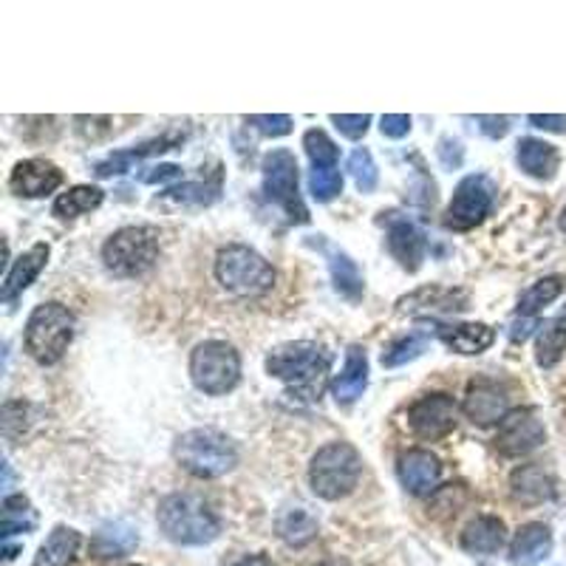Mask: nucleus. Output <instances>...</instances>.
<instances>
[{
	"label": "nucleus",
	"mask_w": 566,
	"mask_h": 566,
	"mask_svg": "<svg viewBox=\"0 0 566 566\" xmlns=\"http://www.w3.org/2000/svg\"><path fill=\"white\" fill-rule=\"evenodd\" d=\"M397 476H400L402 487L411 496H430L442 479V465L430 450H408L402 453L400 465H397Z\"/></svg>",
	"instance_id": "obj_16"
},
{
	"label": "nucleus",
	"mask_w": 566,
	"mask_h": 566,
	"mask_svg": "<svg viewBox=\"0 0 566 566\" xmlns=\"http://www.w3.org/2000/svg\"><path fill=\"white\" fill-rule=\"evenodd\" d=\"M35 510H31L26 496H7V499H3V522H0L3 541H9V538L17 536V532H31L35 530Z\"/></svg>",
	"instance_id": "obj_33"
},
{
	"label": "nucleus",
	"mask_w": 566,
	"mask_h": 566,
	"mask_svg": "<svg viewBox=\"0 0 566 566\" xmlns=\"http://www.w3.org/2000/svg\"><path fill=\"white\" fill-rule=\"evenodd\" d=\"M216 278L230 295H239V298H258V295L275 286L272 263L255 249L241 247V244L224 247L218 253Z\"/></svg>",
	"instance_id": "obj_6"
},
{
	"label": "nucleus",
	"mask_w": 566,
	"mask_h": 566,
	"mask_svg": "<svg viewBox=\"0 0 566 566\" xmlns=\"http://www.w3.org/2000/svg\"><path fill=\"white\" fill-rule=\"evenodd\" d=\"M221 193V167H216L210 176H202L198 182H190L182 184V188H170L165 193L167 198H173V202H188V204H213Z\"/></svg>",
	"instance_id": "obj_34"
},
{
	"label": "nucleus",
	"mask_w": 566,
	"mask_h": 566,
	"mask_svg": "<svg viewBox=\"0 0 566 566\" xmlns=\"http://www.w3.org/2000/svg\"><path fill=\"white\" fill-rule=\"evenodd\" d=\"M561 292H564V278L561 275L541 278V281L532 283L530 290L518 298V314H522V318H536L544 306H550L552 300L558 298Z\"/></svg>",
	"instance_id": "obj_32"
},
{
	"label": "nucleus",
	"mask_w": 566,
	"mask_h": 566,
	"mask_svg": "<svg viewBox=\"0 0 566 566\" xmlns=\"http://www.w3.org/2000/svg\"><path fill=\"white\" fill-rule=\"evenodd\" d=\"M105 198L100 188H91V184H77V188L66 190L54 198V216L63 218V221H72L77 216H86V213L97 210Z\"/></svg>",
	"instance_id": "obj_30"
},
{
	"label": "nucleus",
	"mask_w": 566,
	"mask_h": 566,
	"mask_svg": "<svg viewBox=\"0 0 566 566\" xmlns=\"http://www.w3.org/2000/svg\"><path fill=\"white\" fill-rule=\"evenodd\" d=\"M504 541H507V530H504V522L496 516L473 518L462 532V550L471 555H493L504 546Z\"/></svg>",
	"instance_id": "obj_25"
},
{
	"label": "nucleus",
	"mask_w": 566,
	"mask_h": 566,
	"mask_svg": "<svg viewBox=\"0 0 566 566\" xmlns=\"http://www.w3.org/2000/svg\"><path fill=\"white\" fill-rule=\"evenodd\" d=\"M235 566H272V561L267 555H247V558H241Z\"/></svg>",
	"instance_id": "obj_46"
},
{
	"label": "nucleus",
	"mask_w": 566,
	"mask_h": 566,
	"mask_svg": "<svg viewBox=\"0 0 566 566\" xmlns=\"http://www.w3.org/2000/svg\"><path fill=\"white\" fill-rule=\"evenodd\" d=\"M63 184V170L49 159L17 162L9 176V190L23 198H43Z\"/></svg>",
	"instance_id": "obj_14"
},
{
	"label": "nucleus",
	"mask_w": 566,
	"mask_h": 566,
	"mask_svg": "<svg viewBox=\"0 0 566 566\" xmlns=\"http://www.w3.org/2000/svg\"><path fill=\"white\" fill-rule=\"evenodd\" d=\"M80 550V532L72 527H54L46 538L43 546L37 550L31 566H68Z\"/></svg>",
	"instance_id": "obj_27"
},
{
	"label": "nucleus",
	"mask_w": 566,
	"mask_h": 566,
	"mask_svg": "<svg viewBox=\"0 0 566 566\" xmlns=\"http://www.w3.org/2000/svg\"><path fill=\"white\" fill-rule=\"evenodd\" d=\"M516 159L524 173L532 176V179H541V182H550L552 176L558 173L561 165L558 147L544 142V139H522Z\"/></svg>",
	"instance_id": "obj_23"
},
{
	"label": "nucleus",
	"mask_w": 566,
	"mask_h": 566,
	"mask_svg": "<svg viewBox=\"0 0 566 566\" xmlns=\"http://www.w3.org/2000/svg\"><path fill=\"white\" fill-rule=\"evenodd\" d=\"M380 131L388 139H402L411 133V117L408 114H385L380 119Z\"/></svg>",
	"instance_id": "obj_41"
},
{
	"label": "nucleus",
	"mask_w": 566,
	"mask_h": 566,
	"mask_svg": "<svg viewBox=\"0 0 566 566\" xmlns=\"http://www.w3.org/2000/svg\"><path fill=\"white\" fill-rule=\"evenodd\" d=\"M179 142H184V131L162 133V137L151 139V142H145V145L131 147V151L111 153L108 159L97 162L94 173L100 176V179H111V176H119V173H125V170H131L133 162L145 159V156H153V153L170 151V147H176V145H179Z\"/></svg>",
	"instance_id": "obj_21"
},
{
	"label": "nucleus",
	"mask_w": 566,
	"mask_h": 566,
	"mask_svg": "<svg viewBox=\"0 0 566 566\" xmlns=\"http://www.w3.org/2000/svg\"><path fill=\"white\" fill-rule=\"evenodd\" d=\"M349 173L355 179L357 190L360 193H374L380 182L377 165H374V156H371L369 147H357L355 153L349 156Z\"/></svg>",
	"instance_id": "obj_37"
},
{
	"label": "nucleus",
	"mask_w": 566,
	"mask_h": 566,
	"mask_svg": "<svg viewBox=\"0 0 566 566\" xmlns=\"http://www.w3.org/2000/svg\"><path fill=\"white\" fill-rule=\"evenodd\" d=\"M318 241H312L314 247L320 249V253L326 255L329 261V272H332V283L334 290L340 292L343 298L351 300V304H357V300L363 298L365 292V281H363V272L357 269V263L351 261L349 255L343 253V249L332 247L323 235H314Z\"/></svg>",
	"instance_id": "obj_17"
},
{
	"label": "nucleus",
	"mask_w": 566,
	"mask_h": 566,
	"mask_svg": "<svg viewBox=\"0 0 566 566\" xmlns=\"http://www.w3.org/2000/svg\"><path fill=\"white\" fill-rule=\"evenodd\" d=\"M558 224H561V230H564V233H566V204H564V210H561V221H558Z\"/></svg>",
	"instance_id": "obj_48"
},
{
	"label": "nucleus",
	"mask_w": 566,
	"mask_h": 566,
	"mask_svg": "<svg viewBox=\"0 0 566 566\" xmlns=\"http://www.w3.org/2000/svg\"><path fill=\"white\" fill-rule=\"evenodd\" d=\"M176 462L196 479H218L239 465L233 439L216 428H193L176 439Z\"/></svg>",
	"instance_id": "obj_2"
},
{
	"label": "nucleus",
	"mask_w": 566,
	"mask_h": 566,
	"mask_svg": "<svg viewBox=\"0 0 566 566\" xmlns=\"http://www.w3.org/2000/svg\"><path fill=\"white\" fill-rule=\"evenodd\" d=\"M247 125H253L255 131L263 137H286L292 131V117H286V114H253V117H247Z\"/></svg>",
	"instance_id": "obj_39"
},
{
	"label": "nucleus",
	"mask_w": 566,
	"mask_h": 566,
	"mask_svg": "<svg viewBox=\"0 0 566 566\" xmlns=\"http://www.w3.org/2000/svg\"><path fill=\"white\" fill-rule=\"evenodd\" d=\"M459 408L450 394H425L408 408V425L420 439H442L456 428Z\"/></svg>",
	"instance_id": "obj_12"
},
{
	"label": "nucleus",
	"mask_w": 566,
	"mask_h": 566,
	"mask_svg": "<svg viewBox=\"0 0 566 566\" xmlns=\"http://www.w3.org/2000/svg\"><path fill=\"white\" fill-rule=\"evenodd\" d=\"M462 411H465V416L473 425L487 428V425H496V422H501L510 414V397L501 385L481 380V383H473L467 388Z\"/></svg>",
	"instance_id": "obj_15"
},
{
	"label": "nucleus",
	"mask_w": 566,
	"mask_h": 566,
	"mask_svg": "<svg viewBox=\"0 0 566 566\" xmlns=\"http://www.w3.org/2000/svg\"><path fill=\"white\" fill-rule=\"evenodd\" d=\"M125 566H142V564H125Z\"/></svg>",
	"instance_id": "obj_49"
},
{
	"label": "nucleus",
	"mask_w": 566,
	"mask_h": 566,
	"mask_svg": "<svg viewBox=\"0 0 566 566\" xmlns=\"http://www.w3.org/2000/svg\"><path fill=\"white\" fill-rule=\"evenodd\" d=\"M156 261H159V230L156 227H123L102 247V263L117 278L145 275Z\"/></svg>",
	"instance_id": "obj_5"
},
{
	"label": "nucleus",
	"mask_w": 566,
	"mask_h": 566,
	"mask_svg": "<svg viewBox=\"0 0 566 566\" xmlns=\"http://www.w3.org/2000/svg\"><path fill=\"white\" fill-rule=\"evenodd\" d=\"M49 244H35V247L26 249V253L9 267L7 278H3V290H0L3 304H15L23 292L29 290L31 283L37 281V275L43 272L46 261H49Z\"/></svg>",
	"instance_id": "obj_18"
},
{
	"label": "nucleus",
	"mask_w": 566,
	"mask_h": 566,
	"mask_svg": "<svg viewBox=\"0 0 566 566\" xmlns=\"http://www.w3.org/2000/svg\"><path fill=\"white\" fill-rule=\"evenodd\" d=\"M159 527L165 538H170L173 544L182 546H204L216 541L221 532L216 513L210 504L193 493H173L165 496L156 510Z\"/></svg>",
	"instance_id": "obj_1"
},
{
	"label": "nucleus",
	"mask_w": 566,
	"mask_h": 566,
	"mask_svg": "<svg viewBox=\"0 0 566 566\" xmlns=\"http://www.w3.org/2000/svg\"><path fill=\"white\" fill-rule=\"evenodd\" d=\"M263 193H267L269 202H275L290 221L295 224H306L309 221V210H306L304 198H300V188H298V162L292 156L290 151H269L263 156Z\"/></svg>",
	"instance_id": "obj_9"
},
{
	"label": "nucleus",
	"mask_w": 566,
	"mask_h": 566,
	"mask_svg": "<svg viewBox=\"0 0 566 566\" xmlns=\"http://www.w3.org/2000/svg\"><path fill=\"white\" fill-rule=\"evenodd\" d=\"M530 326H536V320H532V318H524L522 323H516V326H513V332H510V337H513V343L524 340V337L530 334Z\"/></svg>",
	"instance_id": "obj_45"
},
{
	"label": "nucleus",
	"mask_w": 566,
	"mask_h": 566,
	"mask_svg": "<svg viewBox=\"0 0 566 566\" xmlns=\"http://www.w3.org/2000/svg\"><path fill=\"white\" fill-rule=\"evenodd\" d=\"M496 188L487 176H467L459 182V188L453 190V198L448 204V216H445V224L450 230H473L479 227L487 218L490 207H493Z\"/></svg>",
	"instance_id": "obj_10"
},
{
	"label": "nucleus",
	"mask_w": 566,
	"mask_h": 566,
	"mask_svg": "<svg viewBox=\"0 0 566 566\" xmlns=\"http://www.w3.org/2000/svg\"><path fill=\"white\" fill-rule=\"evenodd\" d=\"M400 309L402 312H416V309H439V312H450V309H467V306L462 292L428 286V290L414 292L411 298H402Z\"/></svg>",
	"instance_id": "obj_31"
},
{
	"label": "nucleus",
	"mask_w": 566,
	"mask_h": 566,
	"mask_svg": "<svg viewBox=\"0 0 566 566\" xmlns=\"http://www.w3.org/2000/svg\"><path fill=\"white\" fill-rule=\"evenodd\" d=\"M510 493L524 504H544L555 499V479L541 465H522L510 476Z\"/></svg>",
	"instance_id": "obj_24"
},
{
	"label": "nucleus",
	"mask_w": 566,
	"mask_h": 566,
	"mask_svg": "<svg viewBox=\"0 0 566 566\" xmlns=\"http://www.w3.org/2000/svg\"><path fill=\"white\" fill-rule=\"evenodd\" d=\"M145 184H165V182H173V179H182V167L179 165H156V167H147L145 173L139 176Z\"/></svg>",
	"instance_id": "obj_42"
},
{
	"label": "nucleus",
	"mask_w": 566,
	"mask_h": 566,
	"mask_svg": "<svg viewBox=\"0 0 566 566\" xmlns=\"http://www.w3.org/2000/svg\"><path fill=\"white\" fill-rule=\"evenodd\" d=\"M546 439V428L536 408H516L499 422L496 434V448L510 459L527 456L536 448H541Z\"/></svg>",
	"instance_id": "obj_11"
},
{
	"label": "nucleus",
	"mask_w": 566,
	"mask_h": 566,
	"mask_svg": "<svg viewBox=\"0 0 566 566\" xmlns=\"http://www.w3.org/2000/svg\"><path fill=\"white\" fill-rule=\"evenodd\" d=\"M476 123H479L481 133L490 139H501L504 133L510 131V119L507 117H476Z\"/></svg>",
	"instance_id": "obj_43"
},
{
	"label": "nucleus",
	"mask_w": 566,
	"mask_h": 566,
	"mask_svg": "<svg viewBox=\"0 0 566 566\" xmlns=\"http://www.w3.org/2000/svg\"><path fill=\"white\" fill-rule=\"evenodd\" d=\"M309 193L318 202H332L334 196L343 193V176L337 167H326V170H312L309 176Z\"/></svg>",
	"instance_id": "obj_38"
},
{
	"label": "nucleus",
	"mask_w": 566,
	"mask_h": 566,
	"mask_svg": "<svg viewBox=\"0 0 566 566\" xmlns=\"http://www.w3.org/2000/svg\"><path fill=\"white\" fill-rule=\"evenodd\" d=\"M190 380L198 391L210 394V397L233 391L241 380L239 351L224 340L198 343L190 355Z\"/></svg>",
	"instance_id": "obj_8"
},
{
	"label": "nucleus",
	"mask_w": 566,
	"mask_h": 566,
	"mask_svg": "<svg viewBox=\"0 0 566 566\" xmlns=\"http://www.w3.org/2000/svg\"><path fill=\"white\" fill-rule=\"evenodd\" d=\"M530 123L541 131H552V133H566V117H552V114H532Z\"/></svg>",
	"instance_id": "obj_44"
},
{
	"label": "nucleus",
	"mask_w": 566,
	"mask_h": 566,
	"mask_svg": "<svg viewBox=\"0 0 566 566\" xmlns=\"http://www.w3.org/2000/svg\"><path fill=\"white\" fill-rule=\"evenodd\" d=\"M304 151L312 162V170H326V167H337V145L323 131H306Z\"/></svg>",
	"instance_id": "obj_36"
},
{
	"label": "nucleus",
	"mask_w": 566,
	"mask_h": 566,
	"mask_svg": "<svg viewBox=\"0 0 566 566\" xmlns=\"http://www.w3.org/2000/svg\"><path fill=\"white\" fill-rule=\"evenodd\" d=\"M365 385H369V355H365L363 346H349L343 371L332 383L334 400L340 406H351V402L363 397Z\"/></svg>",
	"instance_id": "obj_20"
},
{
	"label": "nucleus",
	"mask_w": 566,
	"mask_h": 566,
	"mask_svg": "<svg viewBox=\"0 0 566 566\" xmlns=\"http://www.w3.org/2000/svg\"><path fill=\"white\" fill-rule=\"evenodd\" d=\"M139 536L128 522H111L97 530L91 538V552L97 558H123L128 552L137 550Z\"/></svg>",
	"instance_id": "obj_26"
},
{
	"label": "nucleus",
	"mask_w": 566,
	"mask_h": 566,
	"mask_svg": "<svg viewBox=\"0 0 566 566\" xmlns=\"http://www.w3.org/2000/svg\"><path fill=\"white\" fill-rule=\"evenodd\" d=\"M566 351V306L555 318H550L538 332L536 360L541 369H552Z\"/></svg>",
	"instance_id": "obj_28"
},
{
	"label": "nucleus",
	"mask_w": 566,
	"mask_h": 566,
	"mask_svg": "<svg viewBox=\"0 0 566 566\" xmlns=\"http://www.w3.org/2000/svg\"><path fill=\"white\" fill-rule=\"evenodd\" d=\"M363 476V459L349 442H329L318 450L309 465V485L314 496L326 501L346 499Z\"/></svg>",
	"instance_id": "obj_3"
},
{
	"label": "nucleus",
	"mask_w": 566,
	"mask_h": 566,
	"mask_svg": "<svg viewBox=\"0 0 566 566\" xmlns=\"http://www.w3.org/2000/svg\"><path fill=\"white\" fill-rule=\"evenodd\" d=\"M267 371L269 377L295 385L300 394H320V380L329 374V355L318 343H286L267 357Z\"/></svg>",
	"instance_id": "obj_7"
},
{
	"label": "nucleus",
	"mask_w": 566,
	"mask_h": 566,
	"mask_svg": "<svg viewBox=\"0 0 566 566\" xmlns=\"http://www.w3.org/2000/svg\"><path fill=\"white\" fill-rule=\"evenodd\" d=\"M425 346H428V337H425V334H420V332L406 334V337L394 340L391 346L383 351V365L385 369H400V365L416 360V357L425 351Z\"/></svg>",
	"instance_id": "obj_35"
},
{
	"label": "nucleus",
	"mask_w": 566,
	"mask_h": 566,
	"mask_svg": "<svg viewBox=\"0 0 566 566\" xmlns=\"http://www.w3.org/2000/svg\"><path fill=\"white\" fill-rule=\"evenodd\" d=\"M77 320L63 304H40L26 323V351L40 365H54L63 360L74 340Z\"/></svg>",
	"instance_id": "obj_4"
},
{
	"label": "nucleus",
	"mask_w": 566,
	"mask_h": 566,
	"mask_svg": "<svg viewBox=\"0 0 566 566\" xmlns=\"http://www.w3.org/2000/svg\"><path fill=\"white\" fill-rule=\"evenodd\" d=\"M436 337L456 355H481L493 346L496 332L487 323H439L436 326Z\"/></svg>",
	"instance_id": "obj_19"
},
{
	"label": "nucleus",
	"mask_w": 566,
	"mask_h": 566,
	"mask_svg": "<svg viewBox=\"0 0 566 566\" xmlns=\"http://www.w3.org/2000/svg\"><path fill=\"white\" fill-rule=\"evenodd\" d=\"M332 123L346 139H363L369 131L371 117L369 114H332Z\"/></svg>",
	"instance_id": "obj_40"
},
{
	"label": "nucleus",
	"mask_w": 566,
	"mask_h": 566,
	"mask_svg": "<svg viewBox=\"0 0 566 566\" xmlns=\"http://www.w3.org/2000/svg\"><path fill=\"white\" fill-rule=\"evenodd\" d=\"M318 566H349V564H346V561H323V564Z\"/></svg>",
	"instance_id": "obj_47"
},
{
	"label": "nucleus",
	"mask_w": 566,
	"mask_h": 566,
	"mask_svg": "<svg viewBox=\"0 0 566 566\" xmlns=\"http://www.w3.org/2000/svg\"><path fill=\"white\" fill-rule=\"evenodd\" d=\"M278 536L283 544L290 546H306L318 538V518L304 507L283 510L278 516Z\"/></svg>",
	"instance_id": "obj_29"
},
{
	"label": "nucleus",
	"mask_w": 566,
	"mask_h": 566,
	"mask_svg": "<svg viewBox=\"0 0 566 566\" xmlns=\"http://www.w3.org/2000/svg\"><path fill=\"white\" fill-rule=\"evenodd\" d=\"M552 552V532L546 524H524L518 527L513 544H510V564L538 566Z\"/></svg>",
	"instance_id": "obj_22"
},
{
	"label": "nucleus",
	"mask_w": 566,
	"mask_h": 566,
	"mask_svg": "<svg viewBox=\"0 0 566 566\" xmlns=\"http://www.w3.org/2000/svg\"><path fill=\"white\" fill-rule=\"evenodd\" d=\"M385 244H388L394 261L400 263L406 272H416L425 261V253H428L425 233L411 218L397 216V213H391V218L385 221Z\"/></svg>",
	"instance_id": "obj_13"
}]
</instances>
